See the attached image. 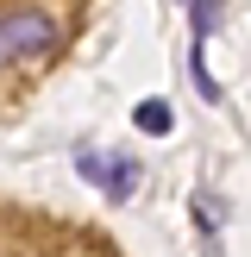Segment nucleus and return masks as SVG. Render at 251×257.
Returning <instances> with one entry per match:
<instances>
[{
  "label": "nucleus",
  "mask_w": 251,
  "mask_h": 257,
  "mask_svg": "<svg viewBox=\"0 0 251 257\" xmlns=\"http://www.w3.org/2000/svg\"><path fill=\"white\" fill-rule=\"evenodd\" d=\"M50 44H57L50 13H38V7H7L0 13V69L7 63H25V57H44Z\"/></svg>",
  "instance_id": "obj_1"
},
{
  "label": "nucleus",
  "mask_w": 251,
  "mask_h": 257,
  "mask_svg": "<svg viewBox=\"0 0 251 257\" xmlns=\"http://www.w3.org/2000/svg\"><path fill=\"white\" fill-rule=\"evenodd\" d=\"M182 7H188V0H182Z\"/></svg>",
  "instance_id": "obj_6"
},
{
  "label": "nucleus",
  "mask_w": 251,
  "mask_h": 257,
  "mask_svg": "<svg viewBox=\"0 0 251 257\" xmlns=\"http://www.w3.org/2000/svg\"><path fill=\"white\" fill-rule=\"evenodd\" d=\"M100 188H107L113 201H126V195L138 188V163H132V157H107V170H100Z\"/></svg>",
  "instance_id": "obj_2"
},
{
  "label": "nucleus",
  "mask_w": 251,
  "mask_h": 257,
  "mask_svg": "<svg viewBox=\"0 0 251 257\" xmlns=\"http://www.w3.org/2000/svg\"><path fill=\"white\" fill-rule=\"evenodd\" d=\"M132 125H138V132H151V138H163V132H170V100H157V94H151V100H138V107H132Z\"/></svg>",
  "instance_id": "obj_3"
},
{
  "label": "nucleus",
  "mask_w": 251,
  "mask_h": 257,
  "mask_svg": "<svg viewBox=\"0 0 251 257\" xmlns=\"http://www.w3.org/2000/svg\"><path fill=\"white\" fill-rule=\"evenodd\" d=\"M188 7H195V44H207V32L220 25V7H226V0H188Z\"/></svg>",
  "instance_id": "obj_4"
},
{
  "label": "nucleus",
  "mask_w": 251,
  "mask_h": 257,
  "mask_svg": "<svg viewBox=\"0 0 251 257\" xmlns=\"http://www.w3.org/2000/svg\"><path fill=\"white\" fill-rule=\"evenodd\" d=\"M188 69H195V88H201V100H220V82L207 75V57H201V50L188 57Z\"/></svg>",
  "instance_id": "obj_5"
}]
</instances>
